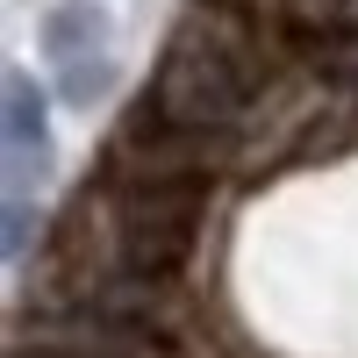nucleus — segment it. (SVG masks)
<instances>
[{"instance_id": "nucleus-1", "label": "nucleus", "mask_w": 358, "mask_h": 358, "mask_svg": "<svg viewBox=\"0 0 358 358\" xmlns=\"http://www.w3.org/2000/svg\"><path fill=\"white\" fill-rule=\"evenodd\" d=\"M258 43H265L258 15L244 0H194L165 36L151 108L179 129H236L258 108V86H265Z\"/></svg>"}, {"instance_id": "nucleus-2", "label": "nucleus", "mask_w": 358, "mask_h": 358, "mask_svg": "<svg viewBox=\"0 0 358 358\" xmlns=\"http://www.w3.org/2000/svg\"><path fill=\"white\" fill-rule=\"evenodd\" d=\"M208 215V179H108V222L129 280H165L194 251Z\"/></svg>"}, {"instance_id": "nucleus-3", "label": "nucleus", "mask_w": 358, "mask_h": 358, "mask_svg": "<svg viewBox=\"0 0 358 358\" xmlns=\"http://www.w3.org/2000/svg\"><path fill=\"white\" fill-rule=\"evenodd\" d=\"M0 158H8V194H29V179L50 165V101L22 65L0 79Z\"/></svg>"}, {"instance_id": "nucleus-4", "label": "nucleus", "mask_w": 358, "mask_h": 358, "mask_svg": "<svg viewBox=\"0 0 358 358\" xmlns=\"http://www.w3.org/2000/svg\"><path fill=\"white\" fill-rule=\"evenodd\" d=\"M108 43V8L101 0H57V8L43 15V50L50 65H65V57H86Z\"/></svg>"}, {"instance_id": "nucleus-5", "label": "nucleus", "mask_w": 358, "mask_h": 358, "mask_svg": "<svg viewBox=\"0 0 358 358\" xmlns=\"http://www.w3.org/2000/svg\"><path fill=\"white\" fill-rule=\"evenodd\" d=\"M108 86H115V57L108 50H86V57H65V65H57V94L72 108H94Z\"/></svg>"}, {"instance_id": "nucleus-6", "label": "nucleus", "mask_w": 358, "mask_h": 358, "mask_svg": "<svg viewBox=\"0 0 358 358\" xmlns=\"http://www.w3.org/2000/svg\"><path fill=\"white\" fill-rule=\"evenodd\" d=\"M0 222H8V229H0V251H8V258H22L43 215H36V201H29V194H8V215H0Z\"/></svg>"}]
</instances>
